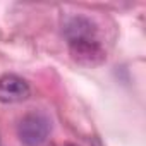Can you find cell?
Masks as SVG:
<instances>
[{"label":"cell","instance_id":"6da1fadb","mask_svg":"<svg viewBox=\"0 0 146 146\" xmlns=\"http://www.w3.org/2000/svg\"><path fill=\"white\" fill-rule=\"evenodd\" d=\"M50 131V120L41 113H28L17 125V136L26 146H41L48 139Z\"/></svg>","mask_w":146,"mask_h":146},{"label":"cell","instance_id":"7a4b0ae2","mask_svg":"<svg viewBox=\"0 0 146 146\" xmlns=\"http://www.w3.org/2000/svg\"><path fill=\"white\" fill-rule=\"evenodd\" d=\"M69 52L74 62L84 67H96L105 62L107 53L96 38H78L69 41Z\"/></svg>","mask_w":146,"mask_h":146},{"label":"cell","instance_id":"3957f363","mask_svg":"<svg viewBox=\"0 0 146 146\" xmlns=\"http://www.w3.org/2000/svg\"><path fill=\"white\" fill-rule=\"evenodd\" d=\"M29 84L16 76V74H4L0 78V102L2 103H19L29 98Z\"/></svg>","mask_w":146,"mask_h":146},{"label":"cell","instance_id":"277c9868","mask_svg":"<svg viewBox=\"0 0 146 146\" xmlns=\"http://www.w3.org/2000/svg\"><path fill=\"white\" fill-rule=\"evenodd\" d=\"M64 33L67 36V40H78V38H96V28L95 24L81 16L70 17L65 26H64Z\"/></svg>","mask_w":146,"mask_h":146},{"label":"cell","instance_id":"5b68a950","mask_svg":"<svg viewBox=\"0 0 146 146\" xmlns=\"http://www.w3.org/2000/svg\"><path fill=\"white\" fill-rule=\"evenodd\" d=\"M65 146H76V144H65Z\"/></svg>","mask_w":146,"mask_h":146},{"label":"cell","instance_id":"8992f818","mask_svg":"<svg viewBox=\"0 0 146 146\" xmlns=\"http://www.w3.org/2000/svg\"><path fill=\"white\" fill-rule=\"evenodd\" d=\"M50 146H55V144H50Z\"/></svg>","mask_w":146,"mask_h":146}]
</instances>
